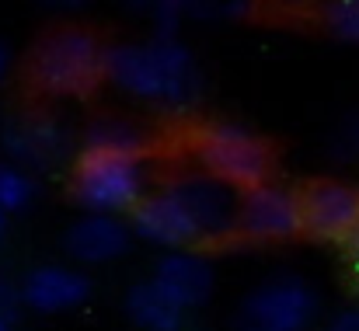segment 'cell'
<instances>
[{
  "label": "cell",
  "instance_id": "5bb4252c",
  "mask_svg": "<svg viewBox=\"0 0 359 331\" xmlns=\"http://www.w3.org/2000/svg\"><path fill=\"white\" fill-rule=\"evenodd\" d=\"M122 311L140 331H185V318H189V311L154 279L133 283L126 290Z\"/></svg>",
  "mask_w": 359,
  "mask_h": 331
},
{
  "label": "cell",
  "instance_id": "7402d4cb",
  "mask_svg": "<svg viewBox=\"0 0 359 331\" xmlns=\"http://www.w3.org/2000/svg\"><path fill=\"white\" fill-rule=\"evenodd\" d=\"M279 11H307V7H321V0H269Z\"/></svg>",
  "mask_w": 359,
  "mask_h": 331
},
{
  "label": "cell",
  "instance_id": "5b68a950",
  "mask_svg": "<svg viewBox=\"0 0 359 331\" xmlns=\"http://www.w3.org/2000/svg\"><path fill=\"white\" fill-rule=\"evenodd\" d=\"M318 314V290L297 272H279L244 293L234 314V331H311Z\"/></svg>",
  "mask_w": 359,
  "mask_h": 331
},
{
  "label": "cell",
  "instance_id": "6da1fadb",
  "mask_svg": "<svg viewBox=\"0 0 359 331\" xmlns=\"http://www.w3.org/2000/svg\"><path fill=\"white\" fill-rule=\"evenodd\" d=\"M105 81L126 98L171 115L199 109L206 95L203 67L178 35H154L147 42L109 46Z\"/></svg>",
  "mask_w": 359,
  "mask_h": 331
},
{
  "label": "cell",
  "instance_id": "8fae6325",
  "mask_svg": "<svg viewBox=\"0 0 359 331\" xmlns=\"http://www.w3.org/2000/svg\"><path fill=\"white\" fill-rule=\"evenodd\" d=\"M91 276L81 265H63V262H46L25 272L18 293L21 304L42 318H60L74 314L91 300Z\"/></svg>",
  "mask_w": 359,
  "mask_h": 331
},
{
  "label": "cell",
  "instance_id": "d6986e66",
  "mask_svg": "<svg viewBox=\"0 0 359 331\" xmlns=\"http://www.w3.org/2000/svg\"><path fill=\"white\" fill-rule=\"evenodd\" d=\"M328 154L335 161H353L359 157V115H349L339 122V129L328 136Z\"/></svg>",
  "mask_w": 359,
  "mask_h": 331
},
{
  "label": "cell",
  "instance_id": "4fadbf2b",
  "mask_svg": "<svg viewBox=\"0 0 359 331\" xmlns=\"http://www.w3.org/2000/svg\"><path fill=\"white\" fill-rule=\"evenodd\" d=\"M150 279L161 290H168L185 311H196V307L210 304V297L217 290V265L199 248H178V251H164L157 258Z\"/></svg>",
  "mask_w": 359,
  "mask_h": 331
},
{
  "label": "cell",
  "instance_id": "9a60e30c",
  "mask_svg": "<svg viewBox=\"0 0 359 331\" xmlns=\"http://www.w3.org/2000/svg\"><path fill=\"white\" fill-rule=\"evenodd\" d=\"M81 147L84 150H116V154H140V157H147L150 136L133 119L98 115L95 122H88V129L81 136Z\"/></svg>",
  "mask_w": 359,
  "mask_h": 331
},
{
  "label": "cell",
  "instance_id": "7c38bea8",
  "mask_svg": "<svg viewBox=\"0 0 359 331\" xmlns=\"http://www.w3.org/2000/svg\"><path fill=\"white\" fill-rule=\"evenodd\" d=\"M133 227L129 217L112 213H81L63 234V251L70 255L74 265H112L133 244Z\"/></svg>",
  "mask_w": 359,
  "mask_h": 331
},
{
  "label": "cell",
  "instance_id": "e0dca14e",
  "mask_svg": "<svg viewBox=\"0 0 359 331\" xmlns=\"http://www.w3.org/2000/svg\"><path fill=\"white\" fill-rule=\"evenodd\" d=\"M39 196V182H35V171L14 164V161H0V206L14 217V213H25Z\"/></svg>",
  "mask_w": 359,
  "mask_h": 331
},
{
  "label": "cell",
  "instance_id": "ffe728a7",
  "mask_svg": "<svg viewBox=\"0 0 359 331\" xmlns=\"http://www.w3.org/2000/svg\"><path fill=\"white\" fill-rule=\"evenodd\" d=\"M258 0H206V18H227V21H244L251 18Z\"/></svg>",
  "mask_w": 359,
  "mask_h": 331
},
{
  "label": "cell",
  "instance_id": "484cf974",
  "mask_svg": "<svg viewBox=\"0 0 359 331\" xmlns=\"http://www.w3.org/2000/svg\"><path fill=\"white\" fill-rule=\"evenodd\" d=\"M11 328H14V314L0 311V331H11Z\"/></svg>",
  "mask_w": 359,
  "mask_h": 331
},
{
  "label": "cell",
  "instance_id": "8992f818",
  "mask_svg": "<svg viewBox=\"0 0 359 331\" xmlns=\"http://www.w3.org/2000/svg\"><path fill=\"white\" fill-rule=\"evenodd\" d=\"M0 147L7 154V161L28 168V171H56L74 157V133L63 119H56L46 109H28L18 112L4 122L0 129Z\"/></svg>",
  "mask_w": 359,
  "mask_h": 331
},
{
  "label": "cell",
  "instance_id": "4316f807",
  "mask_svg": "<svg viewBox=\"0 0 359 331\" xmlns=\"http://www.w3.org/2000/svg\"><path fill=\"white\" fill-rule=\"evenodd\" d=\"M353 272H356V286H359V241L353 244Z\"/></svg>",
  "mask_w": 359,
  "mask_h": 331
},
{
  "label": "cell",
  "instance_id": "9c48e42d",
  "mask_svg": "<svg viewBox=\"0 0 359 331\" xmlns=\"http://www.w3.org/2000/svg\"><path fill=\"white\" fill-rule=\"evenodd\" d=\"M304 192V234L325 244H353L359 237V185L346 178H318Z\"/></svg>",
  "mask_w": 359,
  "mask_h": 331
},
{
  "label": "cell",
  "instance_id": "44dd1931",
  "mask_svg": "<svg viewBox=\"0 0 359 331\" xmlns=\"http://www.w3.org/2000/svg\"><path fill=\"white\" fill-rule=\"evenodd\" d=\"M325 331H359V307H346V311L332 314Z\"/></svg>",
  "mask_w": 359,
  "mask_h": 331
},
{
  "label": "cell",
  "instance_id": "ba28073f",
  "mask_svg": "<svg viewBox=\"0 0 359 331\" xmlns=\"http://www.w3.org/2000/svg\"><path fill=\"white\" fill-rule=\"evenodd\" d=\"M189 210L196 223L203 227V237L206 244H217V241H227L238 234V206H241V192L234 185L213 178L210 171L203 168H192V171H178L164 182Z\"/></svg>",
  "mask_w": 359,
  "mask_h": 331
},
{
  "label": "cell",
  "instance_id": "30bf717a",
  "mask_svg": "<svg viewBox=\"0 0 359 331\" xmlns=\"http://www.w3.org/2000/svg\"><path fill=\"white\" fill-rule=\"evenodd\" d=\"M129 227L136 241L157 248V251H178V248H199L206 244L203 227L196 223L192 210L168 189H150V196L129 213Z\"/></svg>",
  "mask_w": 359,
  "mask_h": 331
},
{
  "label": "cell",
  "instance_id": "ac0fdd59",
  "mask_svg": "<svg viewBox=\"0 0 359 331\" xmlns=\"http://www.w3.org/2000/svg\"><path fill=\"white\" fill-rule=\"evenodd\" d=\"M318 18L328 28V35L359 46V0H321Z\"/></svg>",
  "mask_w": 359,
  "mask_h": 331
},
{
  "label": "cell",
  "instance_id": "cb8c5ba5",
  "mask_svg": "<svg viewBox=\"0 0 359 331\" xmlns=\"http://www.w3.org/2000/svg\"><path fill=\"white\" fill-rule=\"evenodd\" d=\"M42 4H49V7H56V11H81L88 0H42Z\"/></svg>",
  "mask_w": 359,
  "mask_h": 331
},
{
  "label": "cell",
  "instance_id": "7a4b0ae2",
  "mask_svg": "<svg viewBox=\"0 0 359 331\" xmlns=\"http://www.w3.org/2000/svg\"><path fill=\"white\" fill-rule=\"evenodd\" d=\"M109 46L84 25H63L42 35L28 56V81L39 95L56 102L88 98L105 81Z\"/></svg>",
  "mask_w": 359,
  "mask_h": 331
},
{
  "label": "cell",
  "instance_id": "3957f363",
  "mask_svg": "<svg viewBox=\"0 0 359 331\" xmlns=\"http://www.w3.org/2000/svg\"><path fill=\"white\" fill-rule=\"evenodd\" d=\"M70 196L81 206V213L129 217L150 196L147 157L81 147L70 168Z\"/></svg>",
  "mask_w": 359,
  "mask_h": 331
},
{
  "label": "cell",
  "instance_id": "52a82bcc",
  "mask_svg": "<svg viewBox=\"0 0 359 331\" xmlns=\"http://www.w3.org/2000/svg\"><path fill=\"white\" fill-rule=\"evenodd\" d=\"M238 234L262 244H283L304 234V192L283 182H262L241 192Z\"/></svg>",
  "mask_w": 359,
  "mask_h": 331
},
{
  "label": "cell",
  "instance_id": "83f0119b",
  "mask_svg": "<svg viewBox=\"0 0 359 331\" xmlns=\"http://www.w3.org/2000/svg\"><path fill=\"white\" fill-rule=\"evenodd\" d=\"M356 241H359V237H356ZM356 241H353V244H356Z\"/></svg>",
  "mask_w": 359,
  "mask_h": 331
},
{
  "label": "cell",
  "instance_id": "603a6c76",
  "mask_svg": "<svg viewBox=\"0 0 359 331\" xmlns=\"http://www.w3.org/2000/svg\"><path fill=\"white\" fill-rule=\"evenodd\" d=\"M7 70H11V46H7V42L0 39V84H4Z\"/></svg>",
  "mask_w": 359,
  "mask_h": 331
},
{
  "label": "cell",
  "instance_id": "277c9868",
  "mask_svg": "<svg viewBox=\"0 0 359 331\" xmlns=\"http://www.w3.org/2000/svg\"><path fill=\"white\" fill-rule=\"evenodd\" d=\"M192 161L238 192L272 178L276 154L265 136L234 119H210L192 133Z\"/></svg>",
  "mask_w": 359,
  "mask_h": 331
},
{
  "label": "cell",
  "instance_id": "2e32d148",
  "mask_svg": "<svg viewBox=\"0 0 359 331\" xmlns=\"http://www.w3.org/2000/svg\"><path fill=\"white\" fill-rule=\"evenodd\" d=\"M129 11L147 14L157 35H175L185 18H206V0H119Z\"/></svg>",
  "mask_w": 359,
  "mask_h": 331
},
{
  "label": "cell",
  "instance_id": "d4e9b609",
  "mask_svg": "<svg viewBox=\"0 0 359 331\" xmlns=\"http://www.w3.org/2000/svg\"><path fill=\"white\" fill-rule=\"evenodd\" d=\"M7 227H11V213H7V210L0 206V241L7 237Z\"/></svg>",
  "mask_w": 359,
  "mask_h": 331
}]
</instances>
